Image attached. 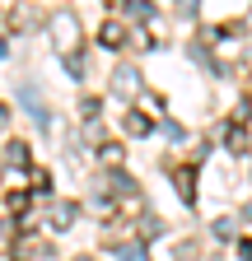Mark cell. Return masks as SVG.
Instances as JSON below:
<instances>
[]
</instances>
